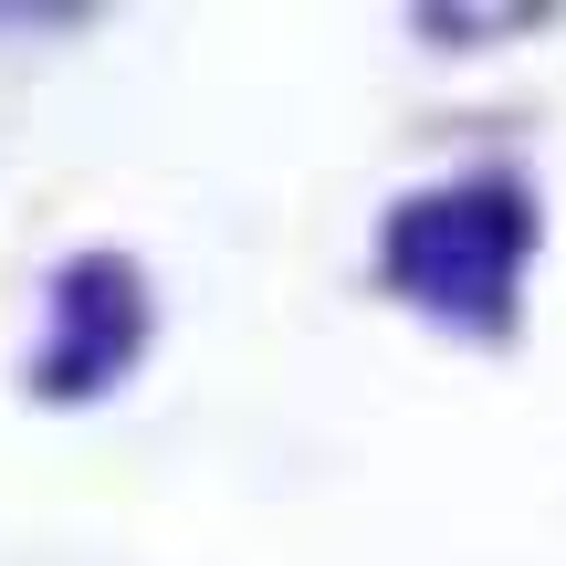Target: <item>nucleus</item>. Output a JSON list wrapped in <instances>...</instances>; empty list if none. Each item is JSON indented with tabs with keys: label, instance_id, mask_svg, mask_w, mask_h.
Returning <instances> with one entry per match:
<instances>
[{
	"label": "nucleus",
	"instance_id": "nucleus-2",
	"mask_svg": "<svg viewBox=\"0 0 566 566\" xmlns=\"http://www.w3.org/2000/svg\"><path fill=\"white\" fill-rule=\"evenodd\" d=\"M137 346H147L137 263L84 252V263H63V283H53V336H42V357H32V388L42 399H95V388H116L126 367H137Z\"/></svg>",
	"mask_w": 566,
	"mask_h": 566
},
{
	"label": "nucleus",
	"instance_id": "nucleus-1",
	"mask_svg": "<svg viewBox=\"0 0 566 566\" xmlns=\"http://www.w3.org/2000/svg\"><path fill=\"white\" fill-rule=\"evenodd\" d=\"M525 263H535V189L504 179V168L420 189V200H399V210H388V231H378V273L399 283L420 315L483 325V336H504V325H514Z\"/></svg>",
	"mask_w": 566,
	"mask_h": 566
}]
</instances>
